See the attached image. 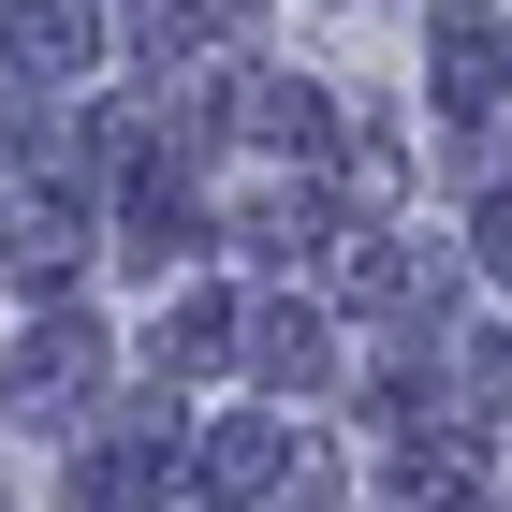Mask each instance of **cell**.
<instances>
[{
  "mask_svg": "<svg viewBox=\"0 0 512 512\" xmlns=\"http://www.w3.org/2000/svg\"><path fill=\"white\" fill-rule=\"evenodd\" d=\"M249 366L264 381H322V308H264L249 322Z\"/></svg>",
  "mask_w": 512,
  "mask_h": 512,
  "instance_id": "cell-3",
  "label": "cell"
},
{
  "mask_svg": "<svg viewBox=\"0 0 512 512\" xmlns=\"http://www.w3.org/2000/svg\"><path fill=\"white\" fill-rule=\"evenodd\" d=\"M220 352H235V308H205V293H191V308L161 322V366H220Z\"/></svg>",
  "mask_w": 512,
  "mask_h": 512,
  "instance_id": "cell-5",
  "label": "cell"
},
{
  "mask_svg": "<svg viewBox=\"0 0 512 512\" xmlns=\"http://www.w3.org/2000/svg\"><path fill=\"white\" fill-rule=\"evenodd\" d=\"M439 88H454V103H498L512 88V30H469V15H454V30H439Z\"/></svg>",
  "mask_w": 512,
  "mask_h": 512,
  "instance_id": "cell-1",
  "label": "cell"
},
{
  "mask_svg": "<svg viewBox=\"0 0 512 512\" xmlns=\"http://www.w3.org/2000/svg\"><path fill=\"white\" fill-rule=\"evenodd\" d=\"M205 483L220 498H278V425H220L205 439Z\"/></svg>",
  "mask_w": 512,
  "mask_h": 512,
  "instance_id": "cell-4",
  "label": "cell"
},
{
  "mask_svg": "<svg viewBox=\"0 0 512 512\" xmlns=\"http://www.w3.org/2000/svg\"><path fill=\"white\" fill-rule=\"evenodd\" d=\"M249 132H264V147H322V103H308V88H264V103H249Z\"/></svg>",
  "mask_w": 512,
  "mask_h": 512,
  "instance_id": "cell-6",
  "label": "cell"
},
{
  "mask_svg": "<svg viewBox=\"0 0 512 512\" xmlns=\"http://www.w3.org/2000/svg\"><path fill=\"white\" fill-rule=\"evenodd\" d=\"M0 30H15V59H30V74H74V59H88V15H74V0H15Z\"/></svg>",
  "mask_w": 512,
  "mask_h": 512,
  "instance_id": "cell-2",
  "label": "cell"
}]
</instances>
